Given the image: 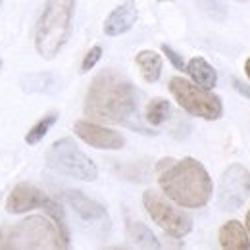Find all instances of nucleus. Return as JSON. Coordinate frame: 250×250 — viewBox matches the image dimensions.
Segmentation results:
<instances>
[{"instance_id":"obj_13","label":"nucleus","mask_w":250,"mask_h":250,"mask_svg":"<svg viewBox=\"0 0 250 250\" xmlns=\"http://www.w3.org/2000/svg\"><path fill=\"white\" fill-rule=\"evenodd\" d=\"M219 245L225 250H249L250 241L245 225L237 219H229L219 229Z\"/></svg>"},{"instance_id":"obj_4","label":"nucleus","mask_w":250,"mask_h":250,"mask_svg":"<svg viewBox=\"0 0 250 250\" xmlns=\"http://www.w3.org/2000/svg\"><path fill=\"white\" fill-rule=\"evenodd\" d=\"M75 0H46L37 23L35 48L44 60L58 56L69 39Z\"/></svg>"},{"instance_id":"obj_5","label":"nucleus","mask_w":250,"mask_h":250,"mask_svg":"<svg viewBox=\"0 0 250 250\" xmlns=\"http://www.w3.org/2000/svg\"><path fill=\"white\" fill-rule=\"evenodd\" d=\"M44 160L50 169L79 181H96L98 177L96 164L75 145L73 139H60L52 143Z\"/></svg>"},{"instance_id":"obj_21","label":"nucleus","mask_w":250,"mask_h":250,"mask_svg":"<svg viewBox=\"0 0 250 250\" xmlns=\"http://www.w3.org/2000/svg\"><path fill=\"white\" fill-rule=\"evenodd\" d=\"M102 58V46H93L87 54H85V58H83V63H81V71L85 73V71H91L94 65L98 63V60Z\"/></svg>"},{"instance_id":"obj_6","label":"nucleus","mask_w":250,"mask_h":250,"mask_svg":"<svg viewBox=\"0 0 250 250\" xmlns=\"http://www.w3.org/2000/svg\"><path fill=\"white\" fill-rule=\"evenodd\" d=\"M169 93L177 100V104L196 118L202 120H219L223 114V104L218 94L210 93L208 89L198 87L196 83H190L183 77H171L169 79Z\"/></svg>"},{"instance_id":"obj_15","label":"nucleus","mask_w":250,"mask_h":250,"mask_svg":"<svg viewBox=\"0 0 250 250\" xmlns=\"http://www.w3.org/2000/svg\"><path fill=\"white\" fill-rule=\"evenodd\" d=\"M135 62L139 65L143 77L146 83H156L162 75V56L154 52V50H141L137 56H135Z\"/></svg>"},{"instance_id":"obj_26","label":"nucleus","mask_w":250,"mask_h":250,"mask_svg":"<svg viewBox=\"0 0 250 250\" xmlns=\"http://www.w3.org/2000/svg\"><path fill=\"white\" fill-rule=\"evenodd\" d=\"M0 67H2V60H0Z\"/></svg>"},{"instance_id":"obj_25","label":"nucleus","mask_w":250,"mask_h":250,"mask_svg":"<svg viewBox=\"0 0 250 250\" xmlns=\"http://www.w3.org/2000/svg\"><path fill=\"white\" fill-rule=\"evenodd\" d=\"M247 231L250 233V210H249V214H247Z\"/></svg>"},{"instance_id":"obj_8","label":"nucleus","mask_w":250,"mask_h":250,"mask_svg":"<svg viewBox=\"0 0 250 250\" xmlns=\"http://www.w3.org/2000/svg\"><path fill=\"white\" fill-rule=\"evenodd\" d=\"M250 192V173L241 164H231L219 181L218 206L223 212L239 210Z\"/></svg>"},{"instance_id":"obj_9","label":"nucleus","mask_w":250,"mask_h":250,"mask_svg":"<svg viewBox=\"0 0 250 250\" xmlns=\"http://www.w3.org/2000/svg\"><path fill=\"white\" fill-rule=\"evenodd\" d=\"M73 131L81 141L100 150H122L125 146V137L122 133L108 129L100 124L81 120V122H75Z\"/></svg>"},{"instance_id":"obj_14","label":"nucleus","mask_w":250,"mask_h":250,"mask_svg":"<svg viewBox=\"0 0 250 250\" xmlns=\"http://www.w3.org/2000/svg\"><path fill=\"white\" fill-rule=\"evenodd\" d=\"M185 69H187L188 75L192 77V81H194L198 87H202V89L212 91V89L216 87V83H218V73H216V69L206 62L204 58H200V56L192 58V60L187 63Z\"/></svg>"},{"instance_id":"obj_12","label":"nucleus","mask_w":250,"mask_h":250,"mask_svg":"<svg viewBox=\"0 0 250 250\" xmlns=\"http://www.w3.org/2000/svg\"><path fill=\"white\" fill-rule=\"evenodd\" d=\"M65 200L69 202V206L75 210V214L83 221L89 223H106L108 225V214L106 208L98 202L91 200L89 196H85L79 190H67L65 192Z\"/></svg>"},{"instance_id":"obj_22","label":"nucleus","mask_w":250,"mask_h":250,"mask_svg":"<svg viewBox=\"0 0 250 250\" xmlns=\"http://www.w3.org/2000/svg\"><path fill=\"white\" fill-rule=\"evenodd\" d=\"M162 52L167 56V60L173 63V67L175 69H179V71H185V67H187V63L183 62V56L179 54V52H175L169 44H162Z\"/></svg>"},{"instance_id":"obj_7","label":"nucleus","mask_w":250,"mask_h":250,"mask_svg":"<svg viewBox=\"0 0 250 250\" xmlns=\"http://www.w3.org/2000/svg\"><path fill=\"white\" fill-rule=\"evenodd\" d=\"M143 204L148 212V216L154 219V223L160 225L169 237L183 239L192 231V219L188 214L177 210L171 206L164 196H160L156 190H146L143 194Z\"/></svg>"},{"instance_id":"obj_11","label":"nucleus","mask_w":250,"mask_h":250,"mask_svg":"<svg viewBox=\"0 0 250 250\" xmlns=\"http://www.w3.org/2000/svg\"><path fill=\"white\" fill-rule=\"evenodd\" d=\"M137 18H139L137 4L133 0H127L110 12V16L104 21V33L108 37H120L133 29V25L137 23Z\"/></svg>"},{"instance_id":"obj_18","label":"nucleus","mask_w":250,"mask_h":250,"mask_svg":"<svg viewBox=\"0 0 250 250\" xmlns=\"http://www.w3.org/2000/svg\"><path fill=\"white\" fill-rule=\"evenodd\" d=\"M56 122H58V114H56V112L46 114L42 120H39V122L29 129V133L25 135V143H27V145H39V143L44 139V135L50 131V127L56 124Z\"/></svg>"},{"instance_id":"obj_27","label":"nucleus","mask_w":250,"mask_h":250,"mask_svg":"<svg viewBox=\"0 0 250 250\" xmlns=\"http://www.w3.org/2000/svg\"><path fill=\"white\" fill-rule=\"evenodd\" d=\"M0 4H2V0H0Z\"/></svg>"},{"instance_id":"obj_3","label":"nucleus","mask_w":250,"mask_h":250,"mask_svg":"<svg viewBox=\"0 0 250 250\" xmlns=\"http://www.w3.org/2000/svg\"><path fill=\"white\" fill-rule=\"evenodd\" d=\"M69 241L63 239L54 221L44 216H29L12 225L0 229V249L21 250V249H67Z\"/></svg>"},{"instance_id":"obj_28","label":"nucleus","mask_w":250,"mask_h":250,"mask_svg":"<svg viewBox=\"0 0 250 250\" xmlns=\"http://www.w3.org/2000/svg\"><path fill=\"white\" fill-rule=\"evenodd\" d=\"M160 2H162V0H160Z\"/></svg>"},{"instance_id":"obj_20","label":"nucleus","mask_w":250,"mask_h":250,"mask_svg":"<svg viewBox=\"0 0 250 250\" xmlns=\"http://www.w3.org/2000/svg\"><path fill=\"white\" fill-rule=\"evenodd\" d=\"M200 8L212 18V20H218V21H223L227 12H225V6L221 0H198Z\"/></svg>"},{"instance_id":"obj_16","label":"nucleus","mask_w":250,"mask_h":250,"mask_svg":"<svg viewBox=\"0 0 250 250\" xmlns=\"http://www.w3.org/2000/svg\"><path fill=\"white\" fill-rule=\"evenodd\" d=\"M127 237L141 249H160L156 235L141 221H127Z\"/></svg>"},{"instance_id":"obj_1","label":"nucleus","mask_w":250,"mask_h":250,"mask_svg":"<svg viewBox=\"0 0 250 250\" xmlns=\"http://www.w3.org/2000/svg\"><path fill=\"white\" fill-rule=\"evenodd\" d=\"M135 85L116 69H104L93 79L85 96V116L100 124L125 125L143 135H156L139 124Z\"/></svg>"},{"instance_id":"obj_17","label":"nucleus","mask_w":250,"mask_h":250,"mask_svg":"<svg viewBox=\"0 0 250 250\" xmlns=\"http://www.w3.org/2000/svg\"><path fill=\"white\" fill-rule=\"evenodd\" d=\"M169 114H171V106H169V102L164 100V98H154V100H150L148 106H146L145 120H146L150 125L158 127V125L166 124V122L169 120Z\"/></svg>"},{"instance_id":"obj_24","label":"nucleus","mask_w":250,"mask_h":250,"mask_svg":"<svg viewBox=\"0 0 250 250\" xmlns=\"http://www.w3.org/2000/svg\"><path fill=\"white\" fill-rule=\"evenodd\" d=\"M245 73H247V77L250 79V56H249V60L245 62Z\"/></svg>"},{"instance_id":"obj_10","label":"nucleus","mask_w":250,"mask_h":250,"mask_svg":"<svg viewBox=\"0 0 250 250\" xmlns=\"http://www.w3.org/2000/svg\"><path fill=\"white\" fill-rule=\"evenodd\" d=\"M50 204V198L39 190L37 187H33L29 183H20L12 188L8 200H6V210L10 214H23L35 208H46Z\"/></svg>"},{"instance_id":"obj_23","label":"nucleus","mask_w":250,"mask_h":250,"mask_svg":"<svg viewBox=\"0 0 250 250\" xmlns=\"http://www.w3.org/2000/svg\"><path fill=\"white\" fill-rule=\"evenodd\" d=\"M233 87H235L237 93H241L245 98H250V87L247 85V83H243V81H239V79L233 77Z\"/></svg>"},{"instance_id":"obj_2","label":"nucleus","mask_w":250,"mask_h":250,"mask_svg":"<svg viewBox=\"0 0 250 250\" xmlns=\"http://www.w3.org/2000/svg\"><path fill=\"white\" fill-rule=\"evenodd\" d=\"M160 187L164 194L183 208H202L210 202L214 183L206 167L194 160L183 158L179 162L164 160L158 166Z\"/></svg>"},{"instance_id":"obj_19","label":"nucleus","mask_w":250,"mask_h":250,"mask_svg":"<svg viewBox=\"0 0 250 250\" xmlns=\"http://www.w3.org/2000/svg\"><path fill=\"white\" fill-rule=\"evenodd\" d=\"M52 85V75L50 73H33L25 75L21 79V89L25 93H37V91H46Z\"/></svg>"}]
</instances>
